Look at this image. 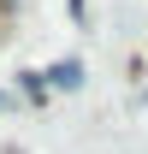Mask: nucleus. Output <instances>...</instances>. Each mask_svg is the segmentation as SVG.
<instances>
[{
    "instance_id": "f03ea898",
    "label": "nucleus",
    "mask_w": 148,
    "mask_h": 154,
    "mask_svg": "<svg viewBox=\"0 0 148 154\" xmlns=\"http://www.w3.org/2000/svg\"><path fill=\"white\" fill-rule=\"evenodd\" d=\"M0 113H6V95H0Z\"/></svg>"
},
{
    "instance_id": "f257e3e1",
    "label": "nucleus",
    "mask_w": 148,
    "mask_h": 154,
    "mask_svg": "<svg viewBox=\"0 0 148 154\" xmlns=\"http://www.w3.org/2000/svg\"><path fill=\"white\" fill-rule=\"evenodd\" d=\"M48 77V89H77V83H83V65H77V59H59L54 71H42Z\"/></svg>"
}]
</instances>
